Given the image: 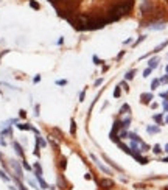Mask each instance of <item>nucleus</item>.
<instances>
[{"label":"nucleus","instance_id":"33","mask_svg":"<svg viewBox=\"0 0 168 190\" xmlns=\"http://www.w3.org/2000/svg\"><path fill=\"white\" fill-rule=\"evenodd\" d=\"M145 37H146V36H140V37H139V39H137V42H135V45H139V44H140V42H142V41L145 39Z\"/></svg>","mask_w":168,"mask_h":190},{"label":"nucleus","instance_id":"11","mask_svg":"<svg viewBox=\"0 0 168 190\" xmlns=\"http://www.w3.org/2000/svg\"><path fill=\"white\" fill-rule=\"evenodd\" d=\"M128 137L131 139V140H134V142H142V139H140L139 136L135 134V132H129V134H128Z\"/></svg>","mask_w":168,"mask_h":190},{"label":"nucleus","instance_id":"44","mask_svg":"<svg viewBox=\"0 0 168 190\" xmlns=\"http://www.w3.org/2000/svg\"><path fill=\"white\" fill-rule=\"evenodd\" d=\"M163 162H168V157H165V159H163Z\"/></svg>","mask_w":168,"mask_h":190},{"label":"nucleus","instance_id":"39","mask_svg":"<svg viewBox=\"0 0 168 190\" xmlns=\"http://www.w3.org/2000/svg\"><path fill=\"white\" fill-rule=\"evenodd\" d=\"M160 97H162V98H168V92H163V94H160Z\"/></svg>","mask_w":168,"mask_h":190},{"label":"nucleus","instance_id":"12","mask_svg":"<svg viewBox=\"0 0 168 190\" xmlns=\"http://www.w3.org/2000/svg\"><path fill=\"white\" fill-rule=\"evenodd\" d=\"M118 147H120V148H121V150H123V151H125V153H128V154H132V151H131V148H129V147H126V145H125V143H121V142H118Z\"/></svg>","mask_w":168,"mask_h":190},{"label":"nucleus","instance_id":"34","mask_svg":"<svg viewBox=\"0 0 168 190\" xmlns=\"http://www.w3.org/2000/svg\"><path fill=\"white\" fill-rule=\"evenodd\" d=\"M84 97H86V92L83 90V92L79 94V101H83V100H84Z\"/></svg>","mask_w":168,"mask_h":190},{"label":"nucleus","instance_id":"22","mask_svg":"<svg viewBox=\"0 0 168 190\" xmlns=\"http://www.w3.org/2000/svg\"><path fill=\"white\" fill-rule=\"evenodd\" d=\"M30 6H31V8H34V10H39L41 6H39V3L37 2H34V0H30Z\"/></svg>","mask_w":168,"mask_h":190},{"label":"nucleus","instance_id":"20","mask_svg":"<svg viewBox=\"0 0 168 190\" xmlns=\"http://www.w3.org/2000/svg\"><path fill=\"white\" fill-rule=\"evenodd\" d=\"M129 123H131V119H129V117H126V119L121 121V126H123V128H128Z\"/></svg>","mask_w":168,"mask_h":190},{"label":"nucleus","instance_id":"42","mask_svg":"<svg viewBox=\"0 0 168 190\" xmlns=\"http://www.w3.org/2000/svg\"><path fill=\"white\" fill-rule=\"evenodd\" d=\"M165 151H167V153H168V143H167V145H165Z\"/></svg>","mask_w":168,"mask_h":190},{"label":"nucleus","instance_id":"35","mask_svg":"<svg viewBox=\"0 0 168 190\" xmlns=\"http://www.w3.org/2000/svg\"><path fill=\"white\" fill-rule=\"evenodd\" d=\"M121 87H123L125 90H129V87H128V84H126V81H123V83H121Z\"/></svg>","mask_w":168,"mask_h":190},{"label":"nucleus","instance_id":"25","mask_svg":"<svg viewBox=\"0 0 168 190\" xmlns=\"http://www.w3.org/2000/svg\"><path fill=\"white\" fill-rule=\"evenodd\" d=\"M152 151H154L156 154H160L162 153V148H160V145H154L152 147Z\"/></svg>","mask_w":168,"mask_h":190},{"label":"nucleus","instance_id":"2","mask_svg":"<svg viewBox=\"0 0 168 190\" xmlns=\"http://www.w3.org/2000/svg\"><path fill=\"white\" fill-rule=\"evenodd\" d=\"M90 157L93 159V161H95V164H97L98 167H100V168H101V170H103V172H104L106 174H110V173H112V172H110V170L108 168V167H104V165H103L100 161H98V159H97V156H95V154H90Z\"/></svg>","mask_w":168,"mask_h":190},{"label":"nucleus","instance_id":"7","mask_svg":"<svg viewBox=\"0 0 168 190\" xmlns=\"http://www.w3.org/2000/svg\"><path fill=\"white\" fill-rule=\"evenodd\" d=\"M100 184H101V187H104V189H112V185H114V182L110 181V179H103V181H100Z\"/></svg>","mask_w":168,"mask_h":190},{"label":"nucleus","instance_id":"18","mask_svg":"<svg viewBox=\"0 0 168 190\" xmlns=\"http://www.w3.org/2000/svg\"><path fill=\"white\" fill-rule=\"evenodd\" d=\"M134 75H135V69H132V70H129L128 72V73H126V79H132V78H134Z\"/></svg>","mask_w":168,"mask_h":190},{"label":"nucleus","instance_id":"14","mask_svg":"<svg viewBox=\"0 0 168 190\" xmlns=\"http://www.w3.org/2000/svg\"><path fill=\"white\" fill-rule=\"evenodd\" d=\"M167 45H168V41H165V42H162L160 45H157V47H156V48H154V50H152V52H154V53H157V52H160V50H162V48H165Z\"/></svg>","mask_w":168,"mask_h":190},{"label":"nucleus","instance_id":"4","mask_svg":"<svg viewBox=\"0 0 168 190\" xmlns=\"http://www.w3.org/2000/svg\"><path fill=\"white\" fill-rule=\"evenodd\" d=\"M142 11H143V14H150V11H151L150 0H145V2L142 3Z\"/></svg>","mask_w":168,"mask_h":190},{"label":"nucleus","instance_id":"40","mask_svg":"<svg viewBox=\"0 0 168 190\" xmlns=\"http://www.w3.org/2000/svg\"><path fill=\"white\" fill-rule=\"evenodd\" d=\"M103 83V79H97V81H95V86H100Z\"/></svg>","mask_w":168,"mask_h":190},{"label":"nucleus","instance_id":"1","mask_svg":"<svg viewBox=\"0 0 168 190\" xmlns=\"http://www.w3.org/2000/svg\"><path fill=\"white\" fill-rule=\"evenodd\" d=\"M134 6V0H126V2L120 3V5H115L112 10H110V14H118V16H123V14H128L131 8Z\"/></svg>","mask_w":168,"mask_h":190},{"label":"nucleus","instance_id":"19","mask_svg":"<svg viewBox=\"0 0 168 190\" xmlns=\"http://www.w3.org/2000/svg\"><path fill=\"white\" fill-rule=\"evenodd\" d=\"M150 28L151 30H163V28H165V25H163V24H154L152 26H150Z\"/></svg>","mask_w":168,"mask_h":190},{"label":"nucleus","instance_id":"8","mask_svg":"<svg viewBox=\"0 0 168 190\" xmlns=\"http://www.w3.org/2000/svg\"><path fill=\"white\" fill-rule=\"evenodd\" d=\"M13 147H14V150H16V153L20 156V157H24V150H22V147L19 145L17 142H14V143H13Z\"/></svg>","mask_w":168,"mask_h":190},{"label":"nucleus","instance_id":"9","mask_svg":"<svg viewBox=\"0 0 168 190\" xmlns=\"http://www.w3.org/2000/svg\"><path fill=\"white\" fill-rule=\"evenodd\" d=\"M36 178H37V181H39V184H41V189H48V184H47V182H45L44 179H42L41 174H36Z\"/></svg>","mask_w":168,"mask_h":190},{"label":"nucleus","instance_id":"32","mask_svg":"<svg viewBox=\"0 0 168 190\" xmlns=\"http://www.w3.org/2000/svg\"><path fill=\"white\" fill-rule=\"evenodd\" d=\"M163 109H165V112H168V98L163 100Z\"/></svg>","mask_w":168,"mask_h":190},{"label":"nucleus","instance_id":"41","mask_svg":"<svg viewBox=\"0 0 168 190\" xmlns=\"http://www.w3.org/2000/svg\"><path fill=\"white\" fill-rule=\"evenodd\" d=\"M19 187H20V190H26V189L24 187V185H22V184H20V182H19Z\"/></svg>","mask_w":168,"mask_h":190},{"label":"nucleus","instance_id":"27","mask_svg":"<svg viewBox=\"0 0 168 190\" xmlns=\"http://www.w3.org/2000/svg\"><path fill=\"white\" fill-rule=\"evenodd\" d=\"M34 170H36V174H42V168H41V165H39V164L34 165Z\"/></svg>","mask_w":168,"mask_h":190},{"label":"nucleus","instance_id":"45","mask_svg":"<svg viewBox=\"0 0 168 190\" xmlns=\"http://www.w3.org/2000/svg\"><path fill=\"white\" fill-rule=\"evenodd\" d=\"M165 70H167V73H168V66H167V69H165Z\"/></svg>","mask_w":168,"mask_h":190},{"label":"nucleus","instance_id":"29","mask_svg":"<svg viewBox=\"0 0 168 190\" xmlns=\"http://www.w3.org/2000/svg\"><path fill=\"white\" fill-rule=\"evenodd\" d=\"M56 84H58V86H66L67 84V79H59V81H56Z\"/></svg>","mask_w":168,"mask_h":190},{"label":"nucleus","instance_id":"37","mask_svg":"<svg viewBox=\"0 0 168 190\" xmlns=\"http://www.w3.org/2000/svg\"><path fill=\"white\" fill-rule=\"evenodd\" d=\"M24 168H25V170H31V167H30V165H28V164H26V162L24 161Z\"/></svg>","mask_w":168,"mask_h":190},{"label":"nucleus","instance_id":"21","mask_svg":"<svg viewBox=\"0 0 168 190\" xmlns=\"http://www.w3.org/2000/svg\"><path fill=\"white\" fill-rule=\"evenodd\" d=\"M0 178H2V179L5 181V182H9V176H6V173L3 172V170L0 172Z\"/></svg>","mask_w":168,"mask_h":190},{"label":"nucleus","instance_id":"5","mask_svg":"<svg viewBox=\"0 0 168 190\" xmlns=\"http://www.w3.org/2000/svg\"><path fill=\"white\" fill-rule=\"evenodd\" d=\"M131 156H132L134 159H137V161H139V164H142V165L148 164V159H146V157H142V156H140L139 153H132Z\"/></svg>","mask_w":168,"mask_h":190},{"label":"nucleus","instance_id":"17","mask_svg":"<svg viewBox=\"0 0 168 190\" xmlns=\"http://www.w3.org/2000/svg\"><path fill=\"white\" fill-rule=\"evenodd\" d=\"M159 84H160V79H152V83H151V89L152 90H156L159 87Z\"/></svg>","mask_w":168,"mask_h":190},{"label":"nucleus","instance_id":"6","mask_svg":"<svg viewBox=\"0 0 168 190\" xmlns=\"http://www.w3.org/2000/svg\"><path fill=\"white\" fill-rule=\"evenodd\" d=\"M157 66H159V58H151L150 61H148V67H150V69L154 70Z\"/></svg>","mask_w":168,"mask_h":190},{"label":"nucleus","instance_id":"31","mask_svg":"<svg viewBox=\"0 0 168 190\" xmlns=\"http://www.w3.org/2000/svg\"><path fill=\"white\" fill-rule=\"evenodd\" d=\"M70 131H72V134H75V131H76V126H75V120H72V128H70Z\"/></svg>","mask_w":168,"mask_h":190},{"label":"nucleus","instance_id":"38","mask_svg":"<svg viewBox=\"0 0 168 190\" xmlns=\"http://www.w3.org/2000/svg\"><path fill=\"white\" fill-rule=\"evenodd\" d=\"M61 167H62V168H66V167H67V164H66V159H62V161H61Z\"/></svg>","mask_w":168,"mask_h":190},{"label":"nucleus","instance_id":"43","mask_svg":"<svg viewBox=\"0 0 168 190\" xmlns=\"http://www.w3.org/2000/svg\"><path fill=\"white\" fill-rule=\"evenodd\" d=\"M165 123H168V115L165 117Z\"/></svg>","mask_w":168,"mask_h":190},{"label":"nucleus","instance_id":"26","mask_svg":"<svg viewBox=\"0 0 168 190\" xmlns=\"http://www.w3.org/2000/svg\"><path fill=\"white\" fill-rule=\"evenodd\" d=\"M128 111H129V106L128 105H123V106H121V109H120V114H126Z\"/></svg>","mask_w":168,"mask_h":190},{"label":"nucleus","instance_id":"24","mask_svg":"<svg viewBox=\"0 0 168 190\" xmlns=\"http://www.w3.org/2000/svg\"><path fill=\"white\" fill-rule=\"evenodd\" d=\"M36 140H37V143H39L41 147H44V148L47 147V143H45V140H44V139H41L39 136H37V137H36Z\"/></svg>","mask_w":168,"mask_h":190},{"label":"nucleus","instance_id":"13","mask_svg":"<svg viewBox=\"0 0 168 190\" xmlns=\"http://www.w3.org/2000/svg\"><path fill=\"white\" fill-rule=\"evenodd\" d=\"M16 126L19 128V130H22V131H28V130H31V126H30V125H26V123H19V125H16Z\"/></svg>","mask_w":168,"mask_h":190},{"label":"nucleus","instance_id":"3","mask_svg":"<svg viewBox=\"0 0 168 190\" xmlns=\"http://www.w3.org/2000/svg\"><path fill=\"white\" fill-rule=\"evenodd\" d=\"M151 100H152V94H142L140 95V101H142L143 105H148Z\"/></svg>","mask_w":168,"mask_h":190},{"label":"nucleus","instance_id":"23","mask_svg":"<svg viewBox=\"0 0 168 190\" xmlns=\"http://www.w3.org/2000/svg\"><path fill=\"white\" fill-rule=\"evenodd\" d=\"M120 95H121L120 86H117V87H115V90H114V97H115V98H118V97H120Z\"/></svg>","mask_w":168,"mask_h":190},{"label":"nucleus","instance_id":"36","mask_svg":"<svg viewBox=\"0 0 168 190\" xmlns=\"http://www.w3.org/2000/svg\"><path fill=\"white\" fill-rule=\"evenodd\" d=\"M160 83H168V75H165L163 78H160Z\"/></svg>","mask_w":168,"mask_h":190},{"label":"nucleus","instance_id":"10","mask_svg":"<svg viewBox=\"0 0 168 190\" xmlns=\"http://www.w3.org/2000/svg\"><path fill=\"white\" fill-rule=\"evenodd\" d=\"M146 131L150 132V134H157V132L160 131V128H159V126H148Z\"/></svg>","mask_w":168,"mask_h":190},{"label":"nucleus","instance_id":"28","mask_svg":"<svg viewBox=\"0 0 168 190\" xmlns=\"http://www.w3.org/2000/svg\"><path fill=\"white\" fill-rule=\"evenodd\" d=\"M151 72H152V69H150V67H148V69H146V70H143V78H146V77H148V75H150V73H151Z\"/></svg>","mask_w":168,"mask_h":190},{"label":"nucleus","instance_id":"15","mask_svg":"<svg viewBox=\"0 0 168 190\" xmlns=\"http://www.w3.org/2000/svg\"><path fill=\"white\" fill-rule=\"evenodd\" d=\"M13 167H14V170L17 172V176H22V168L19 167L17 162H14V161H13Z\"/></svg>","mask_w":168,"mask_h":190},{"label":"nucleus","instance_id":"30","mask_svg":"<svg viewBox=\"0 0 168 190\" xmlns=\"http://www.w3.org/2000/svg\"><path fill=\"white\" fill-rule=\"evenodd\" d=\"M93 62L97 64V66H100V64H101V59L98 58V56H93Z\"/></svg>","mask_w":168,"mask_h":190},{"label":"nucleus","instance_id":"16","mask_svg":"<svg viewBox=\"0 0 168 190\" xmlns=\"http://www.w3.org/2000/svg\"><path fill=\"white\" fill-rule=\"evenodd\" d=\"M152 119H154L156 123H162V120H163V115L162 114H156V115H152Z\"/></svg>","mask_w":168,"mask_h":190}]
</instances>
